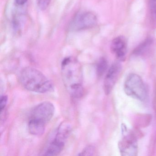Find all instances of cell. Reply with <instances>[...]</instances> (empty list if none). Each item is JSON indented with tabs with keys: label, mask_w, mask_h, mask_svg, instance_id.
Here are the masks:
<instances>
[{
	"label": "cell",
	"mask_w": 156,
	"mask_h": 156,
	"mask_svg": "<svg viewBox=\"0 0 156 156\" xmlns=\"http://www.w3.org/2000/svg\"><path fill=\"white\" fill-rule=\"evenodd\" d=\"M151 41H152L150 39L146 40L144 42L142 43L136 49V53H140L142 52V51H144V49H146V48H147L149 45L151 44Z\"/></svg>",
	"instance_id": "cell-11"
},
{
	"label": "cell",
	"mask_w": 156,
	"mask_h": 156,
	"mask_svg": "<svg viewBox=\"0 0 156 156\" xmlns=\"http://www.w3.org/2000/svg\"><path fill=\"white\" fill-rule=\"evenodd\" d=\"M8 98L7 95L2 96L0 100V109L1 112L2 113L4 109L7 106L8 103Z\"/></svg>",
	"instance_id": "cell-15"
},
{
	"label": "cell",
	"mask_w": 156,
	"mask_h": 156,
	"mask_svg": "<svg viewBox=\"0 0 156 156\" xmlns=\"http://www.w3.org/2000/svg\"><path fill=\"white\" fill-rule=\"evenodd\" d=\"M96 16L91 12L85 11L76 14L70 23L69 30L79 31L88 30L97 24Z\"/></svg>",
	"instance_id": "cell-6"
},
{
	"label": "cell",
	"mask_w": 156,
	"mask_h": 156,
	"mask_svg": "<svg viewBox=\"0 0 156 156\" xmlns=\"http://www.w3.org/2000/svg\"><path fill=\"white\" fill-rule=\"evenodd\" d=\"M120 71L121 66L118 63L114 64L108 70L104 81V91L106 94H108L114 87Z\"/></svg>",
	"instance_id": "cell-8"
},
{
	"label": "cell",
	"mask_w": 156,
	"mask_h": 156,
	"mask_svg": "<svg viewBox=\"0 0 156 156\" xmlns=\"http://www.w3.org/2000/svg\"><path fill=\"white\" fill-rule=\"evenodd\" d=\"M37 5L40 9L45 10L51 3V0H36Z\"/></svg>",
	"instance_id": "cell-12"
},
{
	"label": "cell",
	"mask_w": 156,
	"mask_h": 156,
	"mask_svg": "<svg viewBox=\"0 0 156 156\" xmlns=\"http://www.w3.org/2000/svg\"><path fill=\"white\" fill-rule=\"evenodd\" d=\"M15 3L18 6H21L24 5L28 1V0H15Z\"/></svg>",
	"instance_id": "cell-16"
},
{
	"label": "cell",
	"mask_w": 156,
	"mask_h": 156,
	"mask_svg": "<svg viewBox=\"0 0 156 156\" xmlns=\"http://www.w3.org/2000/svg\"><path fill=\"white\" fill-rule=\"evenodd\" d=\"M62 78L68 93L73 98L82 97L83 89V72L82 66L74 57L65 58L61 65Z\"/></svg>",
	"instance_id": "cell-1"
},
{
	"label": "cell",
	"mask_w": 156,
	"mask_h": 156,
	"mask_svg": "<svg viewBox=\"0 0 156 156\" xmlns=\"http://www.w3.org/2000/svg\"><path fill=\"white\" fill-rule=\"evenodd\" d=\"M112 52L117 58L120 60L125 58L126 53L127 43L126 39L123 36H118L112 41L111 44Z\"/></svg>",
	"instance_id": "cell-9"
},
{
	"label": "cell",
	"mask_w": 156,
	"mask_h": 156,
	"mask_svg": "<svg viewBox=\"0 0 156 156\" xmlns=\"http://www.w3.org/2000/svg\"><path fill=\"white\" fill-rule=\"evenodd\" d=\"M19 80L25 89L35 93L44 94L54 88L52 82L44 74L33 67L23 68L20 73Z\"/></svg>",
	"instance_id": "cell-2"
},
{
	"label": "cell",
	"mask_w": 156,
	"mask_h": 156,
	"mask_svg": "<svg viewBox=\"0 0 156 156\" xmlns=\"http://www.w3.org/2000/svg\"><path fill=\"white\" fill-rule=\"evenodd\" d=\"M124 88L128 95L140 101H144L147 98V90L144 83L141 78L136 74H131L128 76Z\"/></svg>",
	"instance_id": "cell-5"
},
{
	"label": "cell",
	"mask_w": 156,
	"mask_h": 156,
	"mask_svg": "<svg viewBox=\"0 0 156 156\" xmlns=\"http://www.w3.org/2000/svg\"><path fill=\"white\" fill-rule=\"evenodd\" d=\"M54 113V106L51 102L46 101L37 105L32 111L29 119L30 133L35 136L42 135L46 125L52 118Z\"/></svg>",
	"instance_id": "cell-3"
},
{
	"label": "cell",
	"mask_w": 156,
	"mask_h": 156,
	"mask_svg": "<svg viewBox=\"0 0 156 156\" xmlns=\"http://www.w3.org/2000/svg\"><path fill=\"white\" fill-rule=\"evenodd\" d=\"M94 151V148L92 146H88L85 148L79 154V156H90L93 155Z\"/></svg>",
	"instance_id": "cell-13"
},
{
	"label": "cell",
	"mask_w": 156,
	"mask_h": 156,
	"mask_svg": "<svg viewBox=\"0 0 156 156\" xmlns=\"http://www.w3.org/2000/svg\"><path fill=\"white\" fill-rule=\"evenodd\" d=\"M119 148L123 156H136L137 152L136 141L135 138L129 134H126L119 141Z\"/></svg>",
	"instance_id": "cell-7"
},
{
	"label": "cell",
	"mask_w": 156,
	"mask_h": 156,
	"mask_svg": "<svg viewBox=\"0 0 156 156\" xmlns=\"http://www.w3.org/2000/svg\"><path fill=\"white\" fill-rule=\"evenodd\" d=\"M71 131L72 128L68 123H61L53 132L44 149L43 155L56 156L61 153L65 146Z\"/></svg>",
	"instance_id": "cell-4"
},
{
	"label": "cell",
	"mask_w": 156,
	"mask_h": 156,
	"mask_svg": "<svg viewBox=\"0 0 156 156\" xmlns=\"http://www.w3.org/2000/svg\"><path fill=\"white\" fill-rule=\"evenodd\" d=\"M149 6L152 16L156 20V0H150Z\"/></svg>",
	"instance_id": "cell-14"
},
{
	"label": "cell",
	"mask_w": 156,
	"mask_h": 156,
	"mask_svg": "<svg viewBox=\"0 0 156 156\" xmlns=\"http://www.w3.org/2000/svg\"><path fill=\"white\" fill-rule=\"evenodd\" d=\"M108 67V62L105 58H102L98 61L97 65V73L98 76H101L106 71Z\"/></svg>",
	"instance_id": "cell-10"
}]
</instances>
